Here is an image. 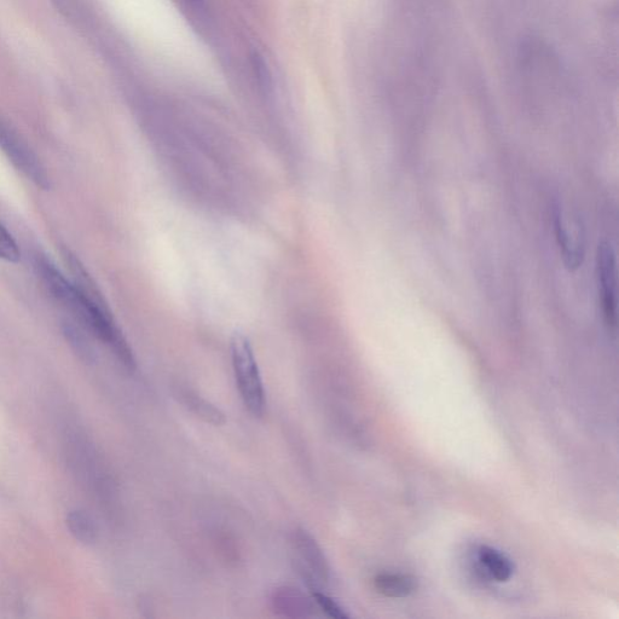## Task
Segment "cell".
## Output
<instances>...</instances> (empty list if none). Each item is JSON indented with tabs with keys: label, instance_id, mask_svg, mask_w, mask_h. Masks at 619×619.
<instances>
[{
	"label": "cell",
	"instance_id": "cell-6",
	"mask_svg": "<svg viewBox=\"0 0 619 619\" xmlns=\"http://www.w3.org/2000/svg\"><path fill=\"white\" fill-rule=\"evenodd\" d=\"M271 606L276 615L287 618L310 617L315 607L299 589L289 586L276 588L271 594Z\"/></svg>",
	"mask_w": 619,
	"mask_h": 619
},
{
	"label": "cell",
	"instance_id": "cell-5",
	"mask_svg": "<svg viewBox=\"0 0 619 619\" xmlns=\"http://www.w3.org/2000/svg\"><path fill=\"white\" fill-rule=\"evenodd\" d=\"M597 273L601 311L609 332L617 329V269L616 256L610 244L599 246Z\"/></svg>",
	"mask_w": 619,
	"mask_h": 619
},
{
	"label": "cell",
	"instance_id": "cell-7",
	"mask_svg": "<svg viewBox=\"0 0 619 619\" xmlns=\"http://www.w3.org/2000/svg\"><path fill=\"white\" fill-rule=\"evenodd\" d=\"M179 401L187 407L190 412H193L198 418L214 426H222L225 424V414L221 409L214 406L210 401L198 395V393L188 390L179 391L177 393Z\"/></svg>",
	"mask_w": 619,
	"mask_h": 619
},
{
	"label": "cell",
	"instance_id": "cell-12",
	"mask_svg": "<svg viewBox=\"0 0 619 619\" xmlns=\"http://www.w3.org/2000/svg\"><path fill=\"white\" fill-rule=\"evenodd\" d=\"M0 259L8 263H19L21 252L13 235L0 224Z\"/></svg>",
	"mask_w": 619,
	"mask_h": 619
},
{
	"label": "cell",
	"instance_id": "cell-9",
	"mask_svg": "<svg viewBox=\"0 0 619 619\" xmlns=\"http://www.w3.org/2000/svg\"><path fill=\"white\" fill-rule=\"evenodd\" d=\"M479 563L497 582H507L513 575V565L505 555L496 549L483 546L478 552Z\"/></svg>",
	"mask_w": 619,
	"mask_h": 619
},
{
	"label": "cell",
	"instance_id": "cell-1",
	"mask_svg": "<svg viewBox=\"0 0 619 619\" xmlns=\"http://www.w3.org/2000/svg\"><path fill=\"white\" fill-rule=\"evenodd\" d=\"M36 268L52 297L67 306L92 334L111 347L114 355L127 369H135V355L118 323L115 322L103 295L92 297L84 293L72 281L66 279L48 258L38 256Z\"/></svg>",
	"mask_w": 619,
	"mask_h": 619
},
{
	"label": "cell",
	"instance_id": "cell-11",
	"mask_svg": "<svg viewBox=\"0 0 619 619\" xmlns=\"http://www.w3.org/2000/svg\"><path fill=\"white\" fill-rule=\"evenodd\" d=\"M312 599L320 609L326 613L328 617L334 619H349L346 611L341 607L337 601L328 597L327 594L321 592V590H311Z\"/></svg>",
	"mask_w": 619,
	"mask_h": 619
},
{
	"label": "cell",
	"instance_id": "cell-2",
	"mask_svg": "<svg viewBox=\"0 0 619 619\" xmlns=\"http://www.w3.org/2000/svg\"><path fill=\"white\" fill-rule=\"evenodd\" d=\"M230 354L242 402L254 418H262L266 408L265 389L250 339L236 332L230 340Z\"/></svg>",
	"mask_w": 619,
	"mask_h": 619
},
{
	"label": "cell",
	"instance_id": "cell-8",
	"mask_svg": "<svg viewBox=\"0 0 619 619\" xmlns=\"http://www.w3.org/2000/svg\"><path fill=\"white\" fill-rule=\"evenodd\" d=\"M376 592L387 598H407L418 588L415 578L402 574H380L374 578Z\"/></svg>",
	"mask_w": 619,
	"mask_h": 619
},
{
	"label": "cell",
	"instance_id": "cell-4",
	"mask_svg": "<svg viewBox=\"0 0 619 619\" xmlns=\"http://www.w3.org/2000/svg\"><path fill=\"white\" fill-rule=\"evenodd\" d=\"M0 149L28 181L40 189H50V178L38 156L2 119H0Z\"/></svg>",
	"mask_w": 619,
	"mask_h": 619
},
{
	"label": "cell",
	"instance_id": "cell-10",
	"mask_svg": "<svg viewBox=\"0 0 619 619\" xmlns=\"http://www.w3.org/2000/svg\"><path fill=\"white\" fill-rule=\"evenodd\" d=\"M67 525L72 535L78 541L90 545L97 537L96 526L92 519L83 511H72L67 516Z\"/></svg>",
	"mask_w": 619,
	"mask_h": 619
},
{
	"label": "cell",
	"instance_id": "cell-13",
	"mask_svg": "<svg viewBox=\"0 0 619 619\" xmlns=\"http://www.w3.org/2000/svg\"><path fill=\"white\" fill-rule=\"evenodd\" d=\"M190 2L199 3V2H201V0H190Z\"/></svg>",
	"mask_w": 619,
	"mask_h": 619
},
{
	"label": "cell",
	"instance_id": "cell-3",
	"mask_svg": "<svg viewBox=\"0 0 619 619\" xmlns=\"http://www.w3.org/2000/svg\"><path fill=\"white\" fill-rule=\"evenodd\" d=\"M295 566L310 590H321L329 580V565L325 553L314 537L304 529L292 535Z\"/></svg>",
	"mask_w": 619,
	"mask_h": 619
}]
</instances>
